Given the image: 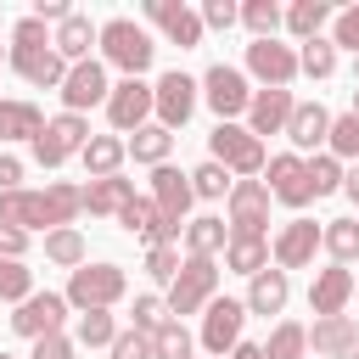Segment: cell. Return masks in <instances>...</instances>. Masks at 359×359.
Listing matches in <instances>:
<instances>
[{
	"label": "cell",
	"instance_id": "6da1fadb",
	"mask_svg": "<svg viewBox=\"0 0 359 359\" xmlns=\"http://www.w3.org/2000/svg\"><path fill=\"white\" fill-rule=\"evenodd\" d=\"M84 213V185H67V180H50L45 191H0V224L6 230H67L73 219Z\"/></svg>",
	"mask_w": 359,
	"mask_h": 359
},
{
	"label": "cell",
	"instance_id": "7a4b0ae2",
	"mask_svg": "<svg viewBox=\"0 0 359 359\" xmlns=\"http://www.w3.org/2000/svg\"><path fill=\"white\" fill-rule=\"evenodd\" d=\"M151 34L135 22V17H107L101 22V56L112 62V67H123L129 79H140L146 67H151Z\"/></svg>",
	"mask_w": 359,
	"mask_h": 359
},
{
	"label": "cell",
	"instance_id": "3957f363",
	"mask_svg": "<svg viewBox=\"0 0 359 359\" xmlns=\"http://www.w3.org/2000/svg\"><path fill=\"white\" fill-rule=\"evenodd\" d=\"M208 151H213V163H224L230 174H241V180H252V174H264V140L252 135V129H241V123H219L213 135H208Z\"/></svg>",
	"mask_w": 359,
	"mask_h": 359
},
{
	"label": "cell",
	"instance_id": "277c9868",
	"mask_svg": "<svg viewBox=\"0 0 359 359\" xmlns=\"http://www.w3.org/2000/svg\"><path fill=\"white\" fill-rule=\"evenodd\" d=\"M123 292H129V280H123L118 264H84V269L67 275V303L84 309V314H90V309H112Z\"/></svg>",
	"mask_w": 359,
	"mask_h": 359
},
{
	"label": "cell",
	"instance_id": "5b68a950",
	"mask_svg": "<svg viewBox=\"0 0 359 359\" xmlns=\"http://www.w3.org/2000/svg\"><path fill=\"white\" fill-rule=\"evenodd\" d=\"M213 292H219V269H213V258H185L180 275L168 280V314H196V309L213 303Z\"/></svg>",
	"mask_w": 359,
	"mask_h": 359
},
{
	"label": "cell",
	"instance_id": "8992f818",
	"mask_svg": "<svg viewBox=\"0 0 359 359\" xmlns=\"http://www.w3.org/2000/svg\"><path fill=\"white\" fill-rule=\"evenodd\" d=\"M90 146V123H84V112H62V118H50L39 135H34V157L45 163V168H62L73 151H84Z\"/></svg>",
	"mask_w": 359,
	"mask_h": 359
},
{
	"label": "cell",
	"instance_id": "52a82bcc",
	"mask_svg": "<svg viewBox=\"0 0 359 359\" xmlns=\"http://www.w3.org/2000/svg\"><path fill=\"white\" fill-rule=\"evenodd\" d=\"M230 236H264L269 230V185L264 180H236L230 185Z\"/></svg>",
	"mask_w": 359,
	"mask_h": 359
},
{
	"label": "cell",
	"instance_id": "ba28073f",
	"mask_svg": "<svg viewBox=\"0 0 359 359\" xmlns=\"http://www.w3.org/2000/svg\"><path fill=\"white\" fill-rule=\"evenodd\" d=\"M67 292H34L28 303H17V314H11V331L17 337H28V342H39V337H56L62 331V320H67Z\"/></svg>",
	"mask_w": 359,
	"mask_h": 359
},
{
	"label": "cell",
	"instance_id": "9c48e42d",
	"mask_svg": "<svg viewBox=\"0 0 359 359\" xmlns=\"http://www.w3.org/2000/svg\"><path fill=\"white\" fill-rule=\"evenodd\" d=\"M202 95H208V107L219 112V123H230L236 112H247V107H252L247 73H241V67H230V62H213V67H208V79H202Z\"/></svg>",
	"mask_w": 359,
	"mask_h": 359
},
{
	"label": "cell",
	"instance_id": "30bf717a",
	"mask_svg": "<svg viewBox=\"0 0 359 359\" xmlns=\"http://www.w3.org/2000/svg\"><path fill=\"white\" fill-rule=\"evenodd\" d=\"M264 185H269V196L275 202H286V208H309L314 202V180H309V163L297 157V151H280V157H269L264 163Z\"/></svg>",
	"mask_w": 359,
	"mask_h": 359
},
{
	"label": "cell",
	"instance_id": "8fae6325",
	"mask_svg": "<svg viewBox=\"0 0 359 359\" xmlns=\"http://www.w3.org/2000/svg\"><path fill=\"white\" fill-rule=\"evenodd\" d=\"M151 112H157V90H151V84H140V79L112 84V95H107V118H112V129H118V135L146 129V118H151Z\"/></svg>",
	"mask_w": 359,
	"mask_h": 359
},
{
	"label": "cell",
	"instance_id": "7c38bea8",
	"mask_svg": "<svg viewBox=\"0 0 359 359\" xmlns=\"http://www.w3.org/2000/svg\"><path fill=\"white\" fill-rule=\"evenodd\" d=\"M241 325H247V303H236V297H213L208 303V314H202V348L208 353H236V342H241Z\"/></svg>",
	"mask_w": 359,
	"mask_h": 359
},
{
	"label": "cell",
	"instance_id": "4fadbf2b",
	"mask_svg": "<svg viewBox=\"0 0 359 359\" xmlns=\"http://www.w3.org/2000/svg\"><path fill=\"white\" fill-rule=\"evenodd\" d=\"M247 73L264 79V90H286L297 79V50L280 39H252L247 45Z\"/></svg>",
	"mask_w": 359,
	"mask_h": 359
},
{
	"label": "cell",
	"instance_id": "5bb4252c",
	"mask_svg": "<svg viewBox=\"0 0 359 359\" xmlns=\"http://www.w3.org/2000/svg\"><path fill=\"white\" fill-rule=\"evenodd\" d=\"M320 247H325V230L314 219H292V224H280L269 252H275V269H309Z\"/></svg>",
	"mask_w": 359,
	"mask_h": 359
},
{
	"label": "cell",
	"instance_id": "9a60e30c",
	"mask_svg": "<svg viewBox=\"0 0 359 359\" xmlns=\"http://www.w3.org/2000/svg\"><path fill=\"white\" fill-rule=\"evenodd\" d=\"M151 90H157V123H163V129H180V123L196 112V79H191V73L174 67V73H163Z\"/></svg>",
	"mask_w": 359,
	"mask_h": 359
},
{
	"label": "cell",
	"instance_id": "2e32d148",
	"mask_svg": "<svg viewBox=\"0 0 359 359\" xmlns=\"http://www.w3.org/2000/svg\"><path fill=\"white\" fill-rule=\"evenodd\" d=\"M146 17H151L180 50H196V45H202V11H191V6H180V0H146Z\"/></svg>",
	"mask_w": 359,
	"mask_h": 359
},
{
	"label": "cell",
	"instance_id": "e0dca14e",
	"mask_svg": "<svg viewBox=\"0 0 359 359\" xmlns=\"http://www.w3.org/2000/svg\"><path fill=\"white\" fill-rule=\"evenodd\" d=\"M191 174H180V168H151V202H157V213L168 219V224H185V213H191Z\"/></svg>",
	"mask_w": 359,
	"mask_h": 359
},
{
	"label": "cell",
	"instance_id": "ac0fdd59",
	"mask_svg": "<svg viewBox=\"0 0 359 359\" xmlns=\"http://www.w3.org/2000/svg\"><path fill=\"white\" fill-rule=\"evenodd\" d=\"M118 224H123L129 236H140L146 247H163V241H180V230H185V224H168V219L157 213V202H151V196H135V202H129V208L118 213Z\"/></svg>",
	"mask_w": 359,
	"mask_h": 359
},
{
	"label": "cell",
	"instance_id": "d6986e66",
	"mask_svg": "<svg viewBox=\"0 0 359 359\" xmlns=\"http://www.w3.org/2000/svg\"><path fill=\"white\" fill-rule=\"evenodd\" d=\"M112 95V84H107V67L90 56V62H79V67H67V84H62V101H67V112H84V107H95V101H107Z\"/></svg>",
	"mask_w": 359,
	"mask_h": 359
},
{
	"label": "cell",
	"instance_id": "ffe728a7",
	"mask_svg": "<svg viewBox=\"0 0 359 359\" xmlns=\"http://www.w3.org/2000/svg\"><path fill=\"white\" fill-rule=\"evenodd\" d=\"M292 112H297V101H292V90H252V107H247V129L264 140V135H286V123H292Z\"/></svg>",
	"mask_w": 359,
	"mask_h": 359
},
{
	"label": "cell",
	"instance_id": "44dd1931",
	"mask_svg": "<svg viewBox=\"0 0 359 359\" xmlns=\"http://www.w3.org/2000/svg\"><path fill=\"white\" fill-rule=\"evenodd\" d=\"M353 269H320L314 275V286H309V309H314V320H325V314H342L348 309V297H353Z\"/></svg>",
	"mask_w": 359,
	"mask_h": 359
},
{
	"label": "cell",
	"instance_id": "7402d4cb",
	"mask_svg": "<svg viewBox=\"0 0 359 359\" xmlns=\"http://www.w3.org/2000/svg\"><path fill=\"white\" fill-rule=\"evenodd\" d=\"M11 67H17L28 84H39V90H62V84H67V62L56 56V45H39V50H11Z\"/></svg>",
	"mask_w": 359,
	"mask_h": 359
},
{
	"label": "cell",
	"instance_id": "603a6c76",
	"mask_svg": "<svg viewBox=\"0 0 359 359\" xmlns=\"http://www.w3.org/2000/svg\"><path fill=\"white\" fill-rule=\"evenodd\" d=\"M309 342H314L320 359H348V353L359 348V325H353L348 314H325V320H314Z\"/></svg>",
	"mask_w": 359,
	"mask_h": 359
},
{
	"label": "cell",
	"instance_id": "cb8c5ba5",
	"mask_svg": "<svg viewBox=\"0 0 359 359\" xmlns=\"http://www.w3.org/2000/svg\"><path fill=\"white\" fill-rule=\"evenodd\" d=\"M50 45H56V56H62L67 67H79V62H90V45H101V28H95L84 11H73V17L56 28V39H50Z\"/></svg>",
	"mask_w": 359,
	"mask_h": 359
},
{
	"label": "cell",
	"instance_id": "d4e9b609",
	"mask_svg": "<svg viewBox=\"0 0 359 359\" xmlns=\"http://www.w3.org/2000/svg\"><path fill=\"white\" fill-rule=\"evenodd\" d=\"M286 140H292L297 151L325 146V140H331V112H325L320 101H297V112H292V123H286Z\"/></svg>",
	"mask_w": 359,
	"mask_h": 359
},
{
	"label": "cell",
	"instance_id": "484cf974",
	"mask_svg": "<svg viewBox=\"0 0 359 359\" xmlns=\"http://www.w3.org/2000/svg\"><path fill=\"white\" fill-rule=\"evenodd\" d=\"M129 202H135V180H123V174H112V180H90V185H84V208L101 213V219H118Z\"/></svg>",
	"mask_w": 359,
	"mask_h": 359
},
{
	"label": "cell",
	"instance_id": "4316f807",
	"mask_svg": "<svg viewBox=\"0 0 359 359\" xmlns=\"http://www.w3.org/2000/svg\"><path fill=\"white\" fill-rule=\"evenodd\" d=\"M286 297H292V280H286V269H264V275H252V286H247V314H280L286 309Z\"/></svg>",
	"mask_w": 359,
	"mask_h": 359
},
{
	"label": "cell",
	"instance_id": "83f0119b",
	"mask_svg": "<svg viewBox=\"0 0 359 359\" xmlns=\"http://www.w3.org/2000/svg\"><path fill=\"white\" fill-rule=\"evenodd\" d=\"M79 157H84V174H90V180H112V174L123 168V157H129V140H118V135H90V146H84Z\"/></svg>",
	"mask_w": 359,
	"mask_h": 359
},
{
	"label": "cell",
	"instance_id": "f1b7e54d",
	"mask_svg": "<svg viewBox=\"0 0 359 359\" xmlns=\"http://www.w3.org/2000/svg\"><path fill=\"white\" fill-rule=\"evenodd\" d=\"M224 264H230L236 275H264V269H269V236H230Z\"/></svg>",
	"mask_w": 359,
	"mask_h": 359
},
{
	"label": "cell",
	"instance_id": "f546056e",
	"mask_svg": "<svg viewBox=\"0 0 359 359\" xmlns=\"http://www.w3.org/2000/svg\"><path fill=\"white\" fill-rule=\"evenodd\" d=\"M45 129V112L34 101H0V140H34Z\"/></svg>",
	"mask_w": 359,
	"mask_h": 359
},
{
	"label": "cell",
	"instance_id": "4dcf8cb0",
	"mask_svg": "<svg viewBox=\"0 0 359 359\" xmlns=\"http://www.w3.org/2000/svg\"><path fill=\"white\" fill-rule=\"evenodd\" d=\"M185 247H191V258H213V252H224V247H230L224 219H213V213L191 219V224H185Z\"/></svg>",
	"mask_w": 359,
	"mask_h": 359
},
{
	"label": "cell",
	"instance_id": "1f68e13d",
	"mask_svg": "<svg viewBox=\"0 0 359 359\" xmlns=\"http://www.w3.org/2000/svg\"><path fill=\"white\" fill-rule=\"evenodd\" d=\"M168 146H174V129H163V123H146V129L129 135V157L135 163H151V168L168 163Z\"/></svg>",
	"mask_w": 359,
	"mask_h": 359
},
{
	"label": "cell",
	"instance_id": "d6a6232c",
	"mask_svg": "<svg viewBox=\"0 0 359 359\" xmlns=\"http://www.w3.org/2000/svg\"><path fill=\"white\" fill-rule=\"evenodd\" d=\"M325 17H331V6H325V0H292V6H286V28H292L303 45H309V39H320Z\"/></svg>",
	"mask_w": 359,
	"mask_h": 359
},
{
	"label": "cell",
	"instance_id": "836d02e7",
	"mask_svg": "<svg viewBox=\"0 0 359 359\" xmlns=\"http://www.w3.org/2000/svg\"><path fill=\"white\" fill-rule=\"evenodd\" d=\"M303 353H309V331L297 320H280L264 342V359H303Z\"/></svg>",
	"mask_w": 359,
	"mask_h": 359
},
{
	"label": "cell",
	"instance_id": "e575fe53",
	"mask_svg": "<svg viewBox=\"0 0 359 359\" xmlns=\"http://www.w3.org/2000/svg\"><path fill=\"white\" fill-rule=\"evenodd\" d=\"M45 258L62 264V269H84V236L67 224V230H50L45 236Z\"/></svg>",
	"mask_w": 359,
	"mask_h": 359
},
{
	"label": "cell",
	"instance_id": "d590c367",
	"mask_svg": "<svg viewBox=\"0 0 359 359\" xmlns=\"http://www.w3.org/2000/svg\"><path fill=\"white\" fill-rule=\"evenodd\" d=\"M73 342H84V348H112V342H118V325H112V314H107V309H90V314H79V331H73Z\"/></svg>",
	"mask_w": 359,
	"mask_h": 359
},
{
	"label": "cell",
	"instance_id": "8d00e7d4",
	"mask_svg": "<svg viewBox=\"0 0 359 359\" xmlns=\"http://www.w3.org/2000/svg\"><path fill=\"white\" fill-rule=\"evenodd\" d=\"M241 22L252 28V39H275V28L286 22V11H280L275 0H247V6H241Z\"/></svg>",
	"mask_w": 359,
	"mask_h": 359
},
{
	"label": "cell",
	"instance_id": "74e56055",
	"mask_svg": "<svg viewBox=\"0 0 359 359\" xmlns=\"http://www.w3.org/2000/svg\"><path fill=\"white\" fill-rule=\"evenodd\" d=\"M297 73H309V79H331V73H337V45H331V39H309V45L297 50Z\"/></svg>",
	"mask_w": 359,
	"mask_h": 359
},
{
	"label": "cell",
	"instance_id": "f35d334b",
	"mask_svg": "<svg viewBox=\"0 0 359 359\" xmlns=\"http://www.w3.org/2000/svg\"><path fill=\"white\" fill-rule=\"evenodd\" d=\"M325 247L337 264H353L359 258V219H331L325 224Z\"/></svg>",
	"mask_w": 359,
	"mask_h": 359
},
{
	"label": "cell",
	"instance_id": "ab89813d",
	"mask_svg": "<svg viewBox=\"0 0 359 359\" xmlns=\"http://www.w3.org/2000/svg\"><path fill=\"white\" fill-rule=\"evenodd\" d=\"M0 297L6 303H28L34 297V269H22V258H0Z\"/></svg>",
	"mask_w": 359,
	"mask_h": 359
},
{
	"label": "cell",
	"instance_id": "60d3db41",
	"mask_svg": "<svg viewBox=\"0 0 359 359\" xmlns=\"http://www.w3.org/2000/svg\"><path fill=\"white\" fill-rule=\"evenodd\" d=\"M230 185H236V180H230V168H224V163H213V157H208L202 168H191V191H196V196H208V202H213V196H230Z\"/></svg>",
	"mask_w": 359,
	"mask_h": 359
},
{
	"label": "cell",
	"instance_id": "b9f144b4",
	"mask_svg": "<svg viewBox=\"0 0 359 359\" xmlns=\"http://www.w3.org/2000/svg\"><path fill=\"white\" fill-rule=\"evenodd\" d=\"M129 314H135V331H146V337H157V331L174 320V314H168V297H151V292H140Z\"/></svg>",
	"mask_w": 359,
	"mask_h": 359
},
{
	"label": "cell",
	"instance_id": "7bdbcfd3",
	"mask_svg": "<svg viewBox=\"0 0 359 359\" xmlns=\"http://www.w3.org/2000/svg\"><path fill=\"white\" fill-rule=\"evenodd\" d=\"M191 348H196V342H191V331H185L180 320H168V325L151 337V359H191Z\"/></svg>",
	"mask_w": 359,
	"mask_h": 359
},
{
	"label": "cell",
	"instance_id": "ee69618b",
	"mask_svg": "<svg viewBox=\"0 0 359 359\" xmlns=\"http://www.w3.org/2000/svg\"><path fill=\"white\" fill-rule=\"evenodd\" d=\"M331 157L342 163V157H359V118L353 112H342V118H331Z\"/></svg>",
	"mask_w": 359,
	"mask_h": 359
},
{
	"label": "cell",
	"instance_id": "f6af8a7d",
	"mask_svg": "<svg viewBox=\"0 0 359 359\" xmlns=\"http://www.w3.org/2000/svg\"><path fill=\"white\" fill-rule=\"evenodd\" d=\"M309 180H314V196H331V191H342V163L331 151H320V157H309Z\"/></svg>",
	"mask_w": 359,
	"mask_h": 359
},
{
	"label": "cell",
	"instance_id": "bcb514c9",
	"mask_svg": "<svg viewBox=\"0 0 359 359\" xmlns=\"http://www.w3.org/2000/svg\"><path fill=\"white\" fill-rule=\"evenodd\" d=\"M146 275H151V280H174V275H180V247H174V241L151 247V252H146Z\"/></svg>",
	"mask_w": 359,
	"mask_h": 359
},
{
	"label": "cell",
	"instance_id": "7dc6e473",
	"mask_svg": "<svg viewBox=\"0 0 359 359\" xmlns=\"http://www.w3.org/2000/svg\"><path fill=\"white\" fill-rule=\"evenodd\" d=\"M39 45H50V39H45V22L28 11V17L11 28V50H39Z\"/></svg>",
	"mask_w": 359,
	"mask_h": 359
},
{
	"label": "cell",
	"instance_id": "c3c4849f",
	"mask_svg": "<svg viewBox=\"0 0 359 359\" xmlns=\"http://www.w3.org/2000/svg\"><path fill=\"white\" fill-rule=\"evenodd\" d=\"M112 359H151V337L146 331H118V342H112Z\"/></svg>",
	"mask_w": 359,
	"mask_h": 359
},
{
	"label": "cell",
	"instance_id": "681fc988",
	"mask_svg": "<svg viewBox=\"0 0 359 359\" xmlns=\"http://www.w3.org/2000/svg\"><path fill=\"white\" fill-rule=\"evenodd\" d=\"M241 22V6L236 0H208L202 6V28H236Z\"/></svg>",
	"mask_w": 359,
	"mask_h": 359
},
{
	"label": "cell",
	"instance_id": "f907efd6",
	"mask_svg": "<svg viewBox=\"0 0 359 359\" xmlns=\"http://www.w3.org/2000/svg\"><path fill=\"white\" fill-rule=\"evenodd\" d=\"M331 45H348V50L359 56V6L337 11V39H331Z\"/></svg>",
	"mask_w": 359,
	"mask_h": 359
},
{
	"label": "cell",
	"instance_id": "816d5d0a",
	"mask_svg": "<svg viewBox=\"0 0 359 359\" xmlns=\"http://www.w3.org/2000/svg\"><path fill=\"white\" fill-rule=\"evenodd\" d=\"M34 359H73V337H67V331L39 337V342H34Z\"/></svg>",
	"mask_w": 359,
	"mask_h": 359
},
{
	"label": "cell",
	"instance_id": "f5cc1de1",
	"mask_svg": "<svg viewBox=\"0 0 359 359\" xmlns=\"http://www.w3.org/2000/svg\"><path fill=\"white\" fill-rule=\"evenodd\" d=\"M0 191H22V163H17L11 151L0 157Z\"/></svg>",
	"mask_w": 359,
	"mask_h": 359
},
{
	"label": "cell",
	"instance_id": "db71d44e",
	"mask_svg": "<svg viewBox=\"0 0 359 359\" xmlns=\"http://www.w3.org/2000/svg\"><path fill=\"white\" fill-rule=\"evenodd\" d=\"M22 252H28V236H22V230H6V224H0V258H22Z\"/></svg>",
	"mask_w": 359,
	"mask_h": 359
},
{
	"label": "cell",
	"instance_id": "11a10c76",
	"mask_svg": "<svg viewBox=\"0 0 359 359\" xmlns=\"http://www.w3.org/2000/svg\"><path fill=\"white\" fill-rule=\"evenodd\" d=\"M342 191L359 202V163H353V168H342Z\"/></svg>",
	"mask_w": 359,
	"mask_h": 359
},
{
	"label": "cell",
	"instance_id": "9f6ffc18",
	"mask_svg": "<svg viewBox=\"0 0 359 359\" xmlns=\"http://www.w3.org/2000/svg\"><path fill=\"white\" fill-rule=\"evenodd\" d=\"M230 359H264V348H258V342H236V353H230Z\"/></svg>",
	"mask_w": 359,
	"mask_h": 359
},
{
	"label": "cell",
	"instance_id": "6f0895ef",
	"mask_svg": "<svg viewBox=\"0 0 359 359\" xmlns=\"http://www.w3.org/2000/svg\"><path fill=\"white\" fill-rule=\"evenodd\" d=\"M353 118H359V90H353Z\"/></svg>",
	"mask_w": 359,
	"mask_h": 359
},
{
	"label": "cell",
	"instance_id": "680465c9",
	"mask_svg": "<svg viewBox=\"0 0 359 359\" xmlns=\"http://www.w3.org/2000/svg\"><path fill=\"white\" fill-rule=\"evenodd\" d=\"M353 79H359V56H353Z\"/></svg>",
	"mask_w": 359,
	"mask_h": 359
},
{
	"label": "cell",
	"instance_id": "91938a15",
	"mask_svg": "<svg viewBox=\"0 0 359 359\" xmlns=\"http://www.w3.org/2000/svg\"><path fill=\"white\" fill-rule=\"evenodd\" d=\"M348 359H359V348H353V353H348Z\"/></svg>",
	"mask_w": 359,
	"mask_h": 359
},
{
	"label": "cell",
	"instance_id": "94428289",
	"mask_svg": "<svg viewBox=\"0 0 359 359\" xmlns=\"http://www.w3.org/2000/svg\"><path fill=\"white\" fill-rule=\"evenodd\" d=\"M0 359H11V353H0Z\"/></svg>",
	"mask_w": 359,
	"mask_h": 359
},
{
	"label": "cell",
	"instance_id": "6125c7cd",
	"mask_svg": "<svg viewBox=\"0 0 359 359\" xmlns=\"http://www.w3.org/2000/svg\"><path fill=\"white\" fill-rule=\"evenodd\" d=\"M353 292H359V286H353Z\"/></svg>",
	"mask_w": 359,
	"mask_h": 359
}]
</instances>
